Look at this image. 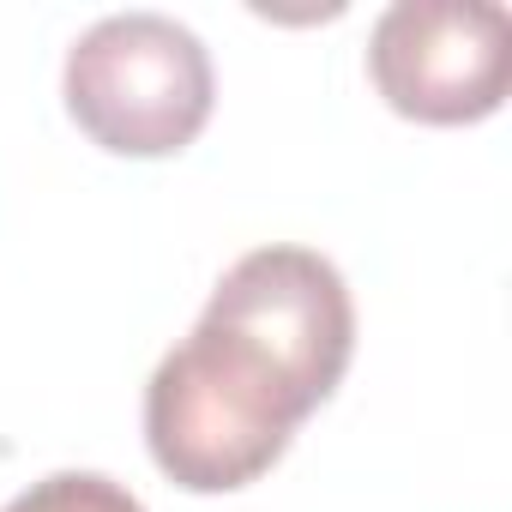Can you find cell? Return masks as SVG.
<instances>
[{"label": "cell", "mask_w": 512, "mask_h": 512, "mask_svg": "<svg viewBox=\"0 0 512 512\" xmlns=\"http://www.w3.org/2000/svg\"><path fill=\"white\" fill-rule=\"evenodd\" d=\"M368 79L404 121H488L512 79V19L494 0H398L374 19Z\"/></svg>", "instance_id": "3957f363"}, {"label": "cell", "mask_w": 512, "mask_h": 512, "mask_svg": "<svg viewBox=\"0 0 512 512\" xmlns=\"http://www.w3.org/2000/svg\"><path fill=\"white\" fill-rule=\"evenodd\" d=\"M0 512H145V500L103 470H55L25 494H13Z\"/></svg>", "instance_id": "277c9868"}, {"label": "cell", "mask_w": 512, "mask_h": 512, "mask_svg": "<svg viewBox=\"0 0 512 512\" xmlns=\"http://www.w3.org/2000/svg\"><path fill=\"white\" fill-rule=\"evenodd\" d=\"M67 115L115 157L187 151L217 103L205 43L169 13H109L67 49Z\"/></svg>", "instance_id": "7a4b0ae2"}, {"label": "cell", "mask_w": 512, "mask_h": 512, "mask_svg": "<svg viewBox=\"0 0 512 512\" xmlns=\"http://www.w3.org/2000/svg\"><path fill=\"white\" fill-rule=\"evenodd\" d=\"M356 302L314 247H253L217 278L199 326L145 386V446L187 494L260 482L296 428L344 386Z\"/></svg>", "instance_id": "6da1fadb"}]
</instances>
